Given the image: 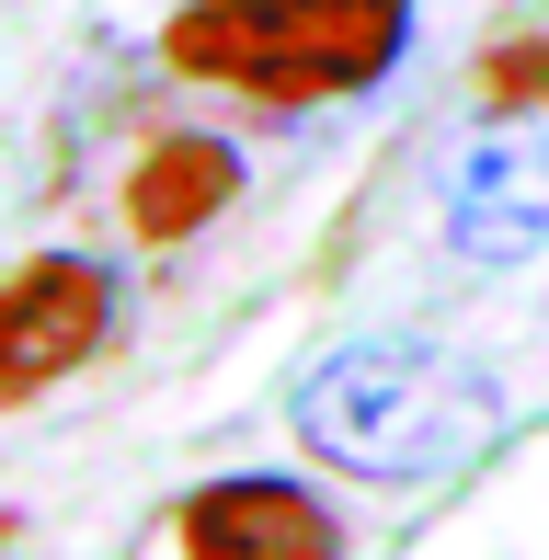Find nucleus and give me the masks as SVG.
I'll return each instance as SVG.
<instances>
[{
    "label": "nucleus",
    "mask_w": 549,
    "mask_h": 560,
    "mask_svg": "<svg viewBox=\"0 0 549 560\" xmlns=\"http://www.w3.org/2000/svg\"><path fill=\"white\" fill-rule=\"evenodd\" d=\"M287 423L343 480H446L504 435V389H492V366L446 343L366 332V343H332L287 389Z\"/></svg>",
    "instance_id": "f257e3e1"
},
{
    "label": "nucleus",
    "mask_w": 549,
    "mask_h": 560,
    "mask_svg": "<svg viewBox=\"0 0 549 560\" xmlns=\"http://www.w3.org/2000/svg\"><path fill=\"white\" fill-rule=\"evenodd\" d=\"M230 195H241V161H230V149H218V138H172V149H149V161H138L127 218L149 229V241H184V229H207Z\"/></svg>",
    "instance_id": "423d86ee"
},
{
    "label": "nucleus",
    "mask_w": 549,
    "mask_h": 560,
    "mask_svg": "<svg viewBox=\"0 0 549 560\" xmlns=\"http://www.w3.org/2000/svg\"><path fill=\"white\" fill-rule=\"evenodd\" d=\"M184 560H343V526L297 480H207L184 503Z\"/></svg>",
    "instance_id": "39448f33"
},
{
    "label": "nucleus",
    "mask_w": 549,
    "mask_h": 560,
    "mask_svg": "<svg viewBox=\"0 0 549 560\" xmlns=\"http://www.w3.org/2000/svg\"><path fill=\"white\" fill-rule=\"evenodd\" d=\"M538 241H549V138L481 126V138L446 161V252L504 275V264H527Z\"/></svg>",
    "instance_id": "20e7f679"
},
{
    "label": "nucleus",
    "mask_w": 549,
    "mask_h": 560,
    "mask_svg": "<svg viewBox=\"0 0 549 560\" xmlns=\"http://www.w3.org/2000/svg\"><path fill=\"white\" fill-rule=\"evenodd\" d=\"M104 332H115V275L92 252H35L23 275H0V412L81 377Z\"/></svg>",
    "instance_id": "7ed1b4c3"
},
{
    "label": "nucleus",
    "mask_w": 549,
    "mask_h": 560,
    "mask_svg": "<svg viewBox=\"0 0 549 560\" xmlns=\"http://www.w3.org/2000/svg\"><path fill=\"white\" fill-rule=\"evenodd\" d=\"M412 35V0H207L172 23V69L264 92V104H320L366 92Z\"/></svg>",
    "instance_id": "f03ea898"
}]
</instances>
